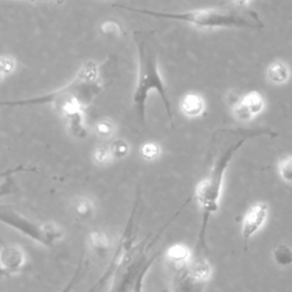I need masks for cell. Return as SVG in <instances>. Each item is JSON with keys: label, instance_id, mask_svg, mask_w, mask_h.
<instances>
[{"label": "cell", "instance_id": "cell-23", "mask_svg": "<svg viewBox=\"0 0 292 292\" xmlns=\"http://www.w3.org/2000/svg\"><path fill=\"white\" fill-rule=\"evenodd\" d=\"M274 259L276 264L288 266L292 264V250L286 246H280L274 250Z\"/></svg>", "mask_w": 292, "mask_h": 292}, {"label": "cell", "instance_id": "cell-28", "mask_svg": "<svg viewBox=\"0 0 292 292\" xmlns=\"http://www.w3.org/2000/svg\"><path fill=\"white\" fill-rule=\"evenodd\" d=\"M233 112H234V115L237 120L240 121H249L252 116L251 112L248 110L247 106L243 104L242 100L238 102L236 105H234V109H233Z\"/></svg>", "mask_w": 292, "mask_h": 292}, {"label": "cell", "instance_id": "cell-5", "mask_svg": "<svg viewBox=\"0 0 292 292\" xmlns=\"http://www.w3.org/2000/svg\"><path fill=\"white\" fill-rule=\"evenodd\" d=\"M181 211V210H179ZM179 211L170 218V221L164 224V226L161 227V230L157 232L155 235H149L148 238H145L142 242L135 245L133 250L130 251L128 259L125 261V264L121 266V269L118 271L112 280V286L110 292H130L131 288H133L134 282L137 277L140 270L143 269L146 261L150 259L148 257L149 251L152 246L157 242L162 233L167 230V227L174 222V219L178 216Z\"/></svg>", "mask_w": 292, "mask_h": 292}, {"label": "cell", "instance_id": "cell-26", "mask_svg": "<svg viewBox=\"0 0 292 292\" xmlns=\"http://www.w3.org/2000/svg\"><path fill=\"white\" fill-rule=\"evenodd\" d=\"M279 170L281 177L285 182L292 183V158H285L281 160L279 164Z\"/></svg>", "mask_w": 292, "mask_h": 292}, {"label": "cell", "instance_id": "cell-21", "mask_svg": "<svg viewBox=\"0 0 292 292\" xmlns=\"http://www.w3.org/2000/svg\"><path fill=\"white\" fill-rule=\"evenodd\" d=\"M87 270H88V262L85 261L84 257H81L79 262H78V266L75 271V273H73L70 281L67 282V284L64 286V289H63L61 292H71V290L75 288L78 282L81 280V277L86 274Z\"/></svg>", "mask_w": 292, "mask_h": 292}, {"label": "cell", "instance_id": "cell-18", "mask_svg": "<svg viewBox=\"0 0 292 292\" xmlns=\"http://www.w3.org/2000/svg\"><path fill=\"white\" fill-rule=\"evenodd\" d=\"M115 126L109 119L101 120L94 126V133L100 139H110L114 135Z\"/></svg>", "mask_w": 292, "mask_h": 292}, {"label": "cell", "instance_id": "cell-3", "mask_svg": "<svg viewBox=\"0 0 292 292\" xmlns=\"http://www.w3.org/2000/svg\"><path fill=\"white\" fill-rule=\"evenodd\" d=\"M134 40L136 42L138 53V80L136 89L133 94V103L137 109L138 114L142 120L145 116V104L150 92L155 90L161 97L165 111L173 123L172 106L168 99L167 88L159 72L158 54L155 51L153 40L146 33V31H135Z\"/></svg>", "mask_w": 292, "mask_h": 292}, {"label": "cell", "instance_id": "cell-29", "mask_svg": "<svg viewBox=\"0 0 292 292\" xmlns=\"http://www.w3.org/2000/svg\"><path fill=\"white\" fill-rule=\"evenodd\" d=\"M28 2H31V3H54V4L60 5L64 2V0H28Z\"/></svg>", "mask_w": 292, "mask_h": 292}, {"label": "cell", "instance_id": "cell-4", "mask_svg": "<svg viewBox=\"0 0 292 292\" xmlns=\"http://www.w3.org/2000/svg\"><path fill=\"white\" fill-rule=\"evenodd\" d=\"M250 137H242L237 139L236 142L231 144L226 148L223 152L218 155L215 163L209 173L208 176L202 179L198 184L196 189V199L198 203L200 204V208L203 212V221L201 225V232L199 235V243H198V255H200L202 249L206 248V231L209 218L215 213L219 208V199L222 196V189L224 184V177L227 170L228 164L232 161L234 154L237 152L238 149L245 144L246 140Z\"/></svg>", "mask_w": 292, "mask_h": 292}, {"label": "cell", "instance_id": "cell-16", "mask_svg": "<svg viewBox=\"0 0 292 292\" xmlns=\"http://www.w3.org/2000/svg\"><path fill=\"white\" fill-rule=\"evenodd\" d=\"M242 102L248 110L251 112L252 115L259 114L264 109V100H262L261 95L258 91H251L249 94H247L242 99Z\"/></svg>", "mask_w": 292, "mask_h": 292}, {"label": "cell", "instance_id": "cell-14", "mask_svg": "<svg viewBox=\"0 0 292 292\" xmlns=\"http://www.w3.org/2000/svg\"><path fill=\"white\" fill-rule=\"evenodd\" d=\"M73 210H75V213L80 219L86 221V219H89L94 215L95 204L91 199L80 197L73 201Z\"/></svg>", "mask_w": 292, "mask_h": 292}, {"label": "cell", "instance_id": "cell-13", "mask_svg": "<svg viewBox=\"0 0 292 292\" xmlns=\"http://www.w3.org/2000/svg\"><path fill=\"white\" fill-rule=\"evenodd\" d=\"M89 242L94 251L100 257H105L111 247V238L108 233L100 230H94L89 234Z\"/></svg>", "mask_w": 292, "mask_h": 292}, {"label": "cell", "instance_id": "cell-2", "mask_svg": "<svg viewBox=\"0 0 292 292\" xmlns=\"http://www.w3.org/2000/svg\"><path fill=\"white\" fill-rule=\"evenodd\" d=\"M113 7L158 18L175 19V21L192 24V26L200 29L235 28L259 30V29L264 28V23H262L260 17L258 16V14L255 11H251V9L224 7L212 9H198V11L183 13H164L154 12L143 8H134L120 4L113 5Z\"/></svg>", "mask_w": 292, "mask_h": 292}, {"label": "cell", "instance_id": "cell-15", "mask_svg": "<svg viewBox=\"0 0 292 292\" xmlns=\"http://www.w3.org/2000/svg\"><path fill=\"white\" fill-rule=\"evenodd\" d=\"M269 79L274 84H283L289 79V69L288 66L281 62L273 63L267 71Z\"/></svg>", "mask_w": 292, "mask_h": 292}, {"label": "cell", "instance_id": "cell-10", "mask_svg": "<svg viewBox=\"0 0 292 292\" xmlns=\"http://www.w3.org/2000/svg\"><path fill=\"white\" fill-rule=\"evenodd\" d=\"M26 261L23 250L19 246H4L0 256L2 272L4 275L15 274L22 269Z\"/></svg>", "mask_w": 292, "mask_h": 292}, {"label": "cell", "instance_id": "cell-20", "mask_svg": "<svg viewBox=\"0 0 292 292\" xmlns=\"http://www.w3.org/2000/svg\"><path fill=\"white\" fill-rule=\"evenodd\" d=\"M92 159H94V162L97 165H100V167H104V165H108L114 158H113V155H112L110 146L100 145L94 150Z\"/></svg>", "mask_w": 292, "mask_h": 292}, {"label": "cell", "instance_id": "cell-22", "mask_svg": "<svg viewBox=\"0 0 292 292\" xmlns=\"http://www.w3.org/2000/svg\"><path fill=\"white\" fill-rule=\"evenodd\" d=\"M158 255H159V254L153 255L152 257H150V259H149L148 261H146V264L144 265L143 269L140 270V272L138 273L137 277H136V280H135V282H134V285H133V288H131L130 292H143L145 276H146V274H148V272L150 271L151 266L153 265L154 260L158 258Z\"/></svg>", "mask_w": 292, "mask_h": 292}, {"label": "cell", "instance_id": "cell-11", "mask_svg": "<svg viewBox=\"0 0 292 292\" xmlns=\"http://www.w3.org/2000/svg\"><path fill=\"white\" fill-rule=\"evenodd\" d=\"M84 109L77 105L69 106L60 112V114L65 120L67 129L76 138H85L88 133L84 121Z\"/></svg>", "mask_w": 292, "mask_h": 292}, {"label": "cell", "instance_id": "cell-9", "mask_svg": "<svg viewBox=\"0 0 292 292\" xmlns=\"http://www.w3.org/2000/svg\"><path fill=\"white\" fill-rule=\"evenodd\" d=\"M267 215H269V206L264 202L255 203L249 208L242 223V237L246 248L250 238L265 224Z\"/></svg>", "mask_w": 292, "mask_h": 292}, {"label": "cell", "instance_id": "cell-24", "mask_svg": "<svg viewBox=\"0 0 292 292\" xmlns=\"http://www.w3.org/2000/svg\"><path fill=\"white\" fill-rule=\"evenodd\" d=\"M109 146L114 159H124L129 153V145L124 139H115Z\"/></svg>", "mask_w": 292, "mask_h": 292}, {"label": "cell", "instance_id": "cell-12", "mask_svg": "<svg viewBox=\"0 0 292 292\" xmlns=\"http://www.w3.org/2000/svg\"><path fill=\"white\" fill-rule=\"evenodd\" d=\"M179 106H181L183 114L188 116V118H198L204 112L206 103H204L202 96L191 92V94H186L183 97Z\"/></svg>", "mask_w": 292, "mask_h": 292}, {"label": "cell", "instance_id": "cell-19", "mask_svg": "<svg viewBox=\"0 0 292 292\" xmlns=\"http://www.w3.org/2000/svg\"><path fill=\"white\" fill-rule=\"evenodd\" d=\"M139 153L145 161H155L161 155V148L158 143L146 142L140 146Z\"/></svg>", "mask_w": 292, "mask_h": 292}, {"label": "cell", "instance_id": "cell-7", "mask_svg": "<svg viewBox=\"0 0 292 292\" xmlns=\"http://www.w3.org/2000/svg\"><path fill=\"white\" fill-rule=\"evenodd\" d=\"M138 200H136L133 211L130 213V217L128 219L126 227L124 230L123 235H121L120 240L116 245L115 251L113 257L110 261L109 266L103 272L99 280L95 282V284L87 292H99L105 286L109 281L113 280L114 275L118 273V271L121 269V266L125 264V261L128 259L129 254L133 248L135 247V238H136V226L138 224Z\"/></svg>", "mask_w": 292, "mask_h": 292}, {"label": "cell", "instance_id": "cell-6", "mask_svg": "<svg viewBox=\"0 0 292 292\" xmlns=\"http://www.w3.org/2000/svg\"><path fill=\"white\" fill-rule=\"evenodd\" d=\"M0 218L4 224L15 228L22 234L31 237L32 240L41 243L45 247H54L64 236L62 228L56 224L48 223L41 225V224L30 221L12 209H3Z\"/></svg>", "mask_w": 292, "mask_h": 292}, {"label": "cell", "instance_id": "cell-17", "mask_svg": "<svg viewBox=\"0 0 292 292\" xmlns=\"http://www.w3.org/2000/svg\"><path fill=\"white\" fill-rule=\"evenodd\" d=\"M167 256L170 260L177 264H186V261L191 258V251L186 246L175 245L169 248Z\"/></svg>", "mask_w": 292, "mask_h": 292}, {"label": "cell", "instance_id": "cell-25", "mask_svg": "<svg viewBox=\"0 0 292 292\" xmlns=\"http://www.w3.org/2000/svg\"><path fill=\"white\" fill-rule=\"evenodd\" d=\"M15 70V60L11 55H3L0 58V73L2 78H6L7 76Z\"/></svg>", "mask_w": 292, "mask_h": 292}, {"label": "cell", "instance_id": "cell-8", "mask_svg": "<svg viewBox=\"0 0 292 292\" xmlns=\"http://www.w3.org/2000/svg\"><path fill=\"white\" fill-rule=\"evenodd\" d=\"M211 269L202 264H189L178 276L175 292H202Z\"/></svg>", "mask_w": 292, "mask_h": 292}, {"label": "cell", "instance_id": "cell-1", "mask_svg": "<svg viewBox=\"0 0 292 292\" xmlns=\"http://www.w3.org/2000/svg\"><path fill=\"white\" fill-rule=\"evenodd\" d=\"M103 90L99 65L94 61H87L78 71L77 76L61 89L32 99L3 102L5 106H30L52 104L60 112L66 106L79 105L87 109Z\"/></svg>", "mask_w": 292, "mask_h": 292}, {"label": "cell", "instance_id": "cell-30", "mask_svg": "<svg viewBox=\"0 0 292 292\" xmlns=\"http://www.w3.org/2000/svg\"><path fill=\"white\" fill-rule=\"evenodd\" d=\"M237 6H245V5L249 2V0H233Z\"/></svg>", "mask_w": 292, "mask_h": 292}, {"label": "cell", "instance_id": "cell-27", "mask_svg": "<svg viewBox=\"0 0 292 292\" xmlns=\"http://www.w3.org/2000/svg\"><path fill=\"white\" fill-rule=\"evenodd\" d=\"M101 30L104 35L109 36H120L121 32H123V29H121L120 24L114 21H105L102 23Z\"/></svg>", "mask_w": 292, "mask_h": 292}]
</instances>
